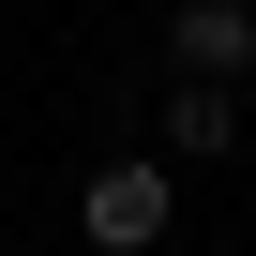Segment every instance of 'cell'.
I'll use <instances>...</instances> for the list:
<instances>
[{
    "label": "cell",
    "mask_w": 256,
    "mask_h": 256,
    "mask_svg": "<svg viewBox=\"0 0 256 256\" xmlns=\"http://www.w3.org/2000/svg\"><path fill=\"white\" fill-rule=\"evenodd\" d=\"M76 226H90L106 256H151V241L181 226V196H166V166H90V196H76Z\"/></svg>",
    "instance_id": "1"
},
{
    "label": "cell",
    "mask_w": 256,
    "mask_h": 256,
    "mask_svg": "<svg viewBox=\"0 0 256 256\" xmlns=\"http://www.w3.org/2000/svg\"><path fill=\"white\" fill-rule=\"evenodd\" d=\"M181 76H256V0H166Z\"/></svg>",
    "instance_id": "2"
},
{
    "label": "cell",
    "mask_w": 256,
    "mask_h": 256,
    "mask_svg": "<svg viewBox=\"0 0 256 256\" xmlns=\"http://www.w3.org/2000/svg\"><path fill=\"white\" fill-rule=\"evenodd\" d=\"M241 151V76H181L166 90V166H226Z\"/></svg>",
    "instance_id": "3"
}]
</instances>
